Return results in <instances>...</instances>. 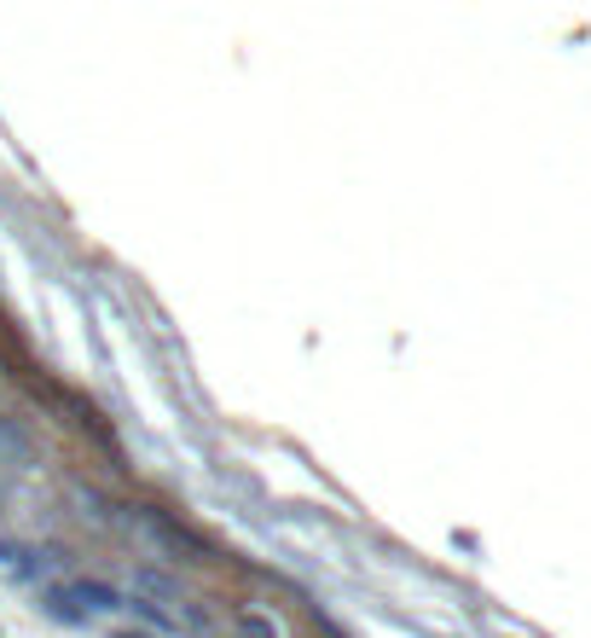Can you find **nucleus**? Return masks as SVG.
I'll use <instances>...</instances> for the list:
<instances>
[{
  "mask_svg": "<svg viewBox=\"0 0 591 638\" xmlns=\"http://www.w3.org/2000/svg\"><path fill=\"white\" fill-rule=\"evenodd\" d=\"M0 464H12V470H36L41 464V442L29 435L24 418H7V412H0Z\"/></svg>",
  "mask_w": 591,
  "mask_h": 638,
  "instance_id": "obj_2",
  "label": "nucleus"
},
{
  "mask_svg": "<svg viewBox=\"0 0 591 638\" xmlns=\"http://www.w3.org/2000/svg\"><path fill=\"white\" fill-rule=\"evenodd\" d=\"M76 506H81V516H93V523H111V511H105V494L99 488H88V482H76Z\"/></svg>",
  "mask_w": 591,
  "mask_h": 638,
  "instance_id": "obj_5",
  "label": "nucleus"
},
{
  "mask_svg": "<svg viewBox=\"0 0 591 638\" xmlns=\"http://www.w3.org/2000/svg\"><path fill=\"white\" fill-rule=\"evenodd\" d=\"M18 558H29V551H24V546H7V540H0V563H18Z\"/></svg>",
  "mask_w": 591,
  "mask_h": 638,
  "instance_id": "obj_7",
  "label": "nucleus"
},
{
  "mask_svg": "<svg viewBox=\"0 0 591 638\" xmlns=\"http://www.w3.org/2000/svg\"><path fill=\"white\" fill-rule=\"evenodd\" d=\"M116 638H145V633H116Z\"/></svg>",
  "mask_w": 591,
  "mask_h": 638,
  "instance_id": "obj_8",
  "label": "nucleus"
},
{
  "mask_svg": "<svg viewBox=\"0 0 591 638\" xmlns=\"http://www.w3.org/2000/svg\"><path fill=\"white\" fill-rule=\"evenodd\" d=\"M133 528H140L151 546H163L168 558H185V563H209V546L197 540V534H185L180 523H168V516H157V511H133Z\"/></svg>",
  "mask_w": 591,
  "mask_h": 638,
  "instance_id": "obj_1",
  "label": "nucleus"
},
{
  "mask_svg": "<svg viewBox=\"0 0 591 638\" xmlns=\"http://www.w3.org/2000/svg\"><path fill=\"white\" fill-rule=\"evenodd\" d=\"M70 598L93 603V610H116V603H123V598L111 592V586H99V580H76V586H70Z\"/></svg>",
  "mask_w": 591,
  "mask_h": 638,
  "instance_id": "obj_4",
  "label": "nucleus"
},
{
  "mask_svg": "<svg viewBox=\"0 0 591 638\" xmlns=\"http://www.w3.org/2000/svg\"><path fill=\"white\" fill-rule=\"evenodd\" d=\"M133 586H140V592H157L163 603H175V610L185 603V592H180V586L168 580V575H157V569H133Z\"/></svg>",
  "mask_w": 591,
  "mask_h": 638,
  "instance_id": "obj_3",
  "label": "nucleus"
},
{
  "mask_svg": "<svg viewBox=\"0 0 591 638\" xmlns=\"http://www.w3.org/2000/svg\"><path fill=\"white\" fill-rule=\"evenodd\" d=\"M239 633L244 638H279V627H273V621H261V615H239Z\"/></svg>",
  "mask_w": 591,
  "mask_h": 638,
  "instance_id": "obj_6",
  "label": "nucleus"
}]
</instances>
